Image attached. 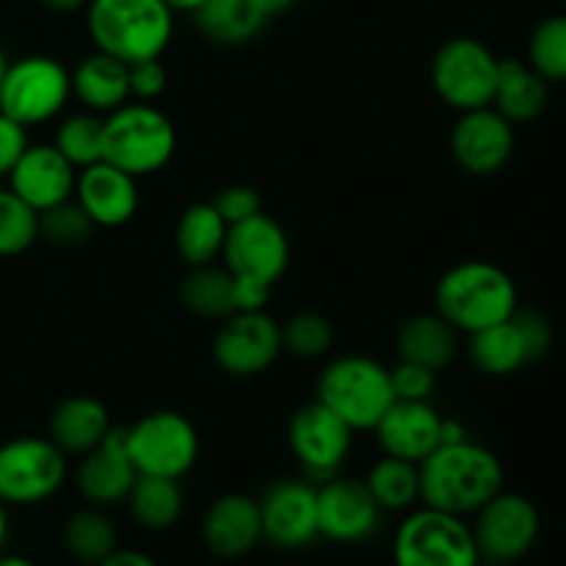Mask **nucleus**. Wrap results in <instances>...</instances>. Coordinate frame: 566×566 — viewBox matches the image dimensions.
<instances>
[{
	"label": "nucleus",
	"instance_id": "f257e3e1",
	"mask_svg": "<svg viewBox=\"0 0 566 566\" xmlns=\"http://www.w3.org/2000/svg\"><path fill=\"white\" fill-rule=\"evenodd\" d=\"M420 468V501L437 512L468 517L503 490V464L479 442H453L431 451Z\"/></svg>",
	"mask_w": 566,
	"mask_h": 566
},
{
	"label": "nucleus",
	"instance_id": "f03ea898",
	"mask_svg": "<svg viewBox=\"0 0 566 566\" xmlns=\"http://www.w3.org/2000/svg\"><path fill=\"white\" fill-rule=\"evenodd\" d=\"M86 25L94 48L125 64L160 59L175 31L164 0H88Z\"/></svg>",
	"mask_w": 566,
	"mask_h": 566
},
{
	"label": "nucleus",
	"instance_id": "7ed1b4c3",
	"mask_svg": "<svg viewBox=\"0 0 566 566\" xmlns=\"http://www.w3.org/2000/svg\"><path fill=\"white\" fill-rule=\"evenodd\" d=\"M434 304L437 313L453 329L473 335L517 313V287L497 265L486 260H468L440 276Z\"/></svg>",
	"mask_w": 566,
	"mask_h": 566
},
{
	"label": "nucleus",
	"instance_id": "20e7f679",
	"mask_svg": "<svg viewBox=\"0 0 566 566\" xmlns=\"http://www.w3.org/2000/svg\"><path fill=\"white\" fill-rule=\"evenodd\" d=\"M175 147V125L155 105L125 103L103 116V160L136 180L164 169Z\"/></svg>",
	"mask_w": 566,
	"mask_h": 566
},
{
	"label": "nucleus",
	"instance_id": "39448f33",
	"mask_svg": "<svg viewBox=\"0 0 566 566\" xmlns=\"http://www.w3.org/2000/svg\"><path fill=\"white\" fill-rule=\"evenodd\" d=\"M352 431H370L392 407L390 368L370 357H340L326 365L318 379V398Z\"/></svg>",
	"mask_w": 566,
	"mask_h": 566
},
{
	"label": "nucleus",
	"instance_id": "423d86ee",
	"mask_svg": "<svg viewBox=\"0 0 566 566\" xmlns=\"http://www.w3.org/2000/svg\"><path fill=\"white\" fill-rule=\"evenodd\" d=\"M479 545L464 517L429 506L409 514L392 539L396 566H479Z\"/></svg>",
	"mask_w": 566,
	"mask_h": 566
},
{
	"label": "nucleus",
	"instance_id": "0eeeda50",
	"mask_svg": "<svg viewBox=\"0 0 566 566\" xmlns=\"http://www.w3.org/2000/svg\"><path fill=\"white\" fill-rule=\"evenodd\" d=\"M72 97V75L50 55H25L6 66L0 81V114L22 127L42 125L64 111Z\"/></svg>",
	"mask_w": 566,
	"mask_h": 566
},
{
	"label": "nucleus",
	"instance_id": "6e6552de",
	"mask_svg": "<svg viewBox=\"0 0 566 566\" xmlns=\"http://www.w3.org/2000/svg\"><path fill=\"white\" fill-rule=\"evenodd\" d=\"M497 66L501 59H495L479 39H448L431 59V86L442 103L457 108L459 114L486 108L495 97Z\"/></svg>",
	"mask_w": 566,
	"mask_h": 566
},
{
	"label": "nucleus",
	"instance_id": "1a4fd4ad",
	"mask_svg": "<svg viewBox=\"0 0 566 566\" xmlns=\"http://www.w3.org/2000/svg\"><path fill=\"white\" fill-rule=\"evenodd\" d=\"M127 457L138 475L182 479L197 464L199 434L188 418L169 409L144 415L125 429Z\"/></svg>",
	"mask_w": 566,
	"mask_h": 566
},
{
	"label": "nucleus",
	"instance_id": "9d476101",
	"mask_svg": "<svg viewBox=\"0 0 566 566\" xmlns=\"http://www.w3.org/2000/svg\"><path fill=\"white\" fill-rule=\"evenodd\" d=\"M66 481V453L53 440L20 437L0 446V501L31 506L53 497Z\"/></svg>",
	"mask_w": 566,
	"mask_h": 566
},
{
	"label": "nucleus",
	"instance_id": "9b49d317",
	"mask_svg": "<svg viewBox=\"0 0 566 566\" xmlns=\"http://www.w3.org/2000/svg\"><path fill=\"white\" fill-rule=\"evenodd\" d=\"M539 512L528 497L501 490L475 512L473 536L481 558L503 564L520 562L539 539Z\"/></svg>",
	"mask_w": 566,
	"mask_h": 566
},
{
	"label": "nucleus",
	"instance_id": "f8f14e48",
	"mask_svg": "<svg viewBox=\"0 0 566 566\" xmlns=\"http://www.w3.org/2000/svg\"><path fill=\"white\" fill-rule=\"evenodd\" d=\"M221 258H224V269L235 280H252L274 287V282L287 269L291 243H287L285 230L271 216L258 213L227 230Z\"/></svg>",
	"mask_w": 566,
	"mask_h": 566
},
{
	"label": "nucleus",
	"instance_id": "ddd939ff",
	"mask_svg": "<svg viewBox=\"0 0 566 566\" xmlns=\"http://www.w3.org/2000/svg\"><path fill=\"white\" fill-rule=\"evenodd\" d=\"M282 354V329L265 310L232 313L213 337V359L230 376L265 374Z\"/></svg>",
	"mask_w": 566,
	"mask_h": 566
},
{
	"label": "nucleus",
	"instance_id": "4468645a",
	"mask_svg": "<svg viewBox=\"0 0 566 566\" xmlns=\"http://www.w3.org/2000/svg\"><path fill=\"white\" fill-rule=\"evenodd\" d=\"M352 437L354 431L321 401L296 409L287 429L293 457L315 481H326L340 473L343 462L352 453Z\"/></svg>",
	"mask_w": 566,
	"mask_h": 566
},
{
	"label": "nucleus",
	"instance_id": "2eb2a0df",
	"mask_svg": "<svg viewBox=\"0 0 566 566\" xmlns=\"http://www.w3.org/2000/svg\"><path fill=\"white\" fill-rule=\"evenodd\" d=\"M315 497H318V536H326L337 545H359L379 531L381 509L365 481L332 475L315 486Z\"/></svg>",
	"mask_w": 566,
	"mask_h": 566
},
{
	"label": "nucleus",
	"instance_id": "dca6fc26",
	"mask_svg": "<svg viewBox=\"0 0 566 566\" xmlns=\"http://www.w3.org/2000/svg\"><path fill=\"white\" fill-rule=\"evenodd\" d=\"M263 539L276 551H302L318 539V497L307 481H276L260 497Z\"/></svg>",
	"mask_w": 566,
	"mask_h": 566
},
{
	"label": "nucleus",
	"instance_id": "f3484780",
	"mask_svg": "<svg viewBox=\"0 0 566 566\" xmlns=\"http://www.w3.org/2000/svg\"><path fill=\"white\" fill-rule=\"evenodd\" d=\"M514 125L492 105L464 111L451 130V155L468 175L490 177L512 160Z\"/></svg>",
	"mask_w": 566,
	"mask_h": 566
},
{
	"label": "nucleus",
	"instance_id": "a211bd4d",
	"mask_svg": "<svg viewBox=\"0 0 566 566\" xmlns=\"http://www.w3.org/2000/svg\"><path fill=\"white\" fill-rule=\"evenodd\" d=\"M136 479L138 470L133 468L130 457H127L125 429H114V426L97 448L83 453L75 470L77 492L97 509L127 501Z\"/></svg>",
	"mask_w": 566,
	"mask_h": 566
},
{
	"label": "nucleus",
	"instance_id": "6ab92c4d",
	"mask_svg": "<svg viewBox=\"0 0 566 566\" xmlns=\"http://www.w3.org/2000/svg\"><path fill=\"white\" fill-rule=\"evenodd\" d=\"M75 180L77 169L53 144H33V147L28 144L22 158L9 171V188L36 213L72 199Z\"/></svg>",
	"mask_w": 566,
	"mask_h": 566
},
{
	"label": "nucleus",
	"instance_id": "aec40b11",
	"mask_svg": "<svg viewBox=\"0 0 566 566\" xmlns=\"http://www.w3.org/2000/svg\"><path fill=\"white\" fill-rule=\"evenodd\" d=\"M263 539V523H260V503L249 495L216 497L208 506L202 520V542L216 558L235 562L249 556Z\"/></svg>",
	"mask_w": 566,
	"mask_h": 566
},
{
	"label": "nucleus",
	"instance_id": "412c9836",
	"mask_svg": "<svg viewBox=\"0 0 566 566\" xmlns=\"http://www.w3.org/2000/svg\"><path fill=\"white\" fill-rule=\"evenodd\" d=\"M376 437L385 457L420 464L440 448L442 415L429 401H392V407L376 423Z\"/></svg>",
	"mask_w": 566,
	"mask_h": 566
},
{
	"label": "nucleus",
	"instance_id": "4be33fe9",
	"mask_svg": "<svg viewBox=\"0 0 566 566\" xmlns=\"http://www.w3.org/2000/svg\"><path fill=\"white\" fill-rule=\"evenodd\" d=\"M72 197L77 199V205L86 210L94 224L108 227V230L127 224L138 210L136 177L116 169L108 160H97L77 171Z\"/></svg>",
	"mask_w": 566,
	"mask_h": 566
},
{
	"label": "nucleus",
	"instance_id": "5701e85b",
	"mask_svg": "<svg viewBox=\"0 0 566 566\" xmlns=\"http://www.w3.org/2000/svg\"><path fill=\"white\" fill-rule=\"evenodd\" d=\"M72 75V97L81 99L92 114L108 116L111 111L130 103V75L125 61L108 53H92L83 59Z\"/></svg>",
	"mask_w": 566,
	"mask_h": 566
},
{
	"label": "nucleus",
	"instance_id": "b1692460",
	"mask_svg": "<svg viewBox=\"0 0 566 566\" xmlns=\"http://www.w3.org/2000/svg\"><path fill=\"white\" fill-rule=\"evenodd\" d=\"M547 103H551V88L534 66L517 59H501L492 108L503 119L512 125H525V122L539 119Z\"/></svg>",
	"mask_w": 566,
	"mask_h": 566
},
{
	"label": "nucleus",
	"instance_id": "393cba45",
	"mask_svg": "<svg viewBox=\"0 0 566 566\" xmlns=\"http://www.w3.org/2000/svg\"><path fill=\"white\" fill-rule=\"evenodd\" d=\"M111 431V415L105 403L92 396L64 398L50 415V440L64 453H88Z\"/></svg>",
	"mask_w": 566,
	"mask_h": 566
},
{
	"label": "nucleus",
	"instance_id": "a878e982",
	"mask_svg": "<svg viewBox=\"0 0 566 566\" xmlns=\"http://www.w3.org/2000/svg\"><path fill=\"white\" fill-rule=\"evenodd\" d=\"M269 11L260 0H205L193 20L202 36L210 42L224 44V48H238L260 36V31L269 22Z\"/></svg>",
	"mask_w": 566,
	"mask_h": 566
},
{
	"label": "nucleus",
	"instance_id": "bb28decb",
	"mask_svg": "<svg viewBox=\"0 0 566 566\" xmlns=\"http://www.w3.org/2000/svg\"><path fill=\"white\" fill-rule=\"evenodd\" d=\"M459 352V332L440 313H423L409 318L398 332V357L420 368L442 370Z\"/></svg>",
	"mask_w": 566,
	"mask_h": 566
},
{
	"label": "nucleus",
	"instance_id": "cd10ccee",
	"mask_svg": "<svg viewBox=\"0 0 566 566\" xmlns=\"http://www.w3.org/2000/svg\"><path fill=\"white\" fill-rule=\"evenodd\" d=\"M470 359L486 376H512L531 363L528 346L517 321L506 318L470 335Z\"/></svg>",
	"mask_w": 566,
	"mask_h": 566
},
{
	"label": "nucleus",
	"instance_id": "c85d7f7f",
	"mask_svg": "<svg viewBox=\"0 0 566 566\" xmlns=\"http://www.w3.org/2000/svg\"><path fill=\"white\" fill-rule=\"evenodd\" d=\"M230 227L224 224L216 208L210 202L191 205L186 213L180 216L175 230V247L177 254L186 260L188 265H205L213 263L224 249V238Z\"/></svg>",
	"mask_w": 566,
	"mask_h": 566
},
{
	"label": "nucleus",
	"instance_id": "c756f323",
	"mask_svg": "<svg viewBox=\"0 0 566 566\" xmlns=\"http://www.w3.org/2000/svg\"><path fill=\"white\" fill-rule=\"evenodd\" d=\"M180 296L186 310L208 321H224L235 313V287L232 274L213 263L193 265L191 274L182 280Z\"/></svg>",
	"mask_w": 566,
	"mask_h": 566
},
{
	"label": "nucleus",
	"instance_id": "7c9ffc66",
	"mask_svg": "<svg viewBox=\"0 0 566 566\" xmlns=\"http://www.w3.org/2000/svg\"><path fill=\"white\" fill-rule=\"evenodd\" d=\"M130 514L142 528L166 531L180 520L182 514V490L177 479H160V475H138L130 495Z\"/></svg>",
	"mask_w": 566,
	"mask_h": 566
},
{
	"label": "nucleus",
	"instance_id": "2f4dec72",
	"mask_svg": "<svg viewBox=\"0 0 566 566\" xmlns=\"http://www.w3.org/2000/svg\"><path fill=\"white\" fill-rule=\"evenodd\" d=\"M365 484L381 512H407L420 501V468L403 459H379L370 468Z\"/></svg>",
	"mask_w": 566,
	"mask_h": 566
},
{
	"label": "nucleus",
	"instance_id": "473e14b6",
	"mask_svg": "<svg viewBox=\"0 0 566 566\" xmlns=\"http://www.w3.org/2000/svg\"><path fill=\"white\" fill-rule=\"evenodd\" d=\"M64 545L75 562L97 566L116 551V528L97 506L81 509L66 520Z\"/></svg>",
	"mask_w": 566,
	"mask_h": 566
},
{
	"label": "nucleus",
	"instance_id": "72a5a7b5",
	"mask_svg": "<svg viewBox=\"0 0 566 566\" xmlns=\"http://www.w3.org/2000/svg\"><path fill=\"white\" fill-rule=\"evenodd\" d=\"M53 147L75 169H86V166L103 160V116L92 114V111L66 116L55 130Z\"/></svg>",
	"mask_w": 566,
	"mask_h": 566
},
{
	"label": "nucleus",
	"instance_id": "f704fd0d",
	"mask_svg": "<svg viewBox=\"0 0 566 566\" xmlns=\"http://www.w3.org/2000/svg\"><path fill=\"white\" fill-rule=\"evenodd\" d=\"M39 238V213L11 188H0V258H14Z\"/></svg>",
	"mask_w": 566,
	"mask_h": 566
},
{
	"label": "nucleus",
	"instance_id": "c9c22d12",
	"mask_svg": "<svg viewBox=\"0 0 566 566\" xmlns=\"http://www.w3.org/2000/svg\"><path fill=\"white\" fill-rule=\"evenodd\" d=\"M528 64L545 81H566V17L556 14L534 28L528 42Z\"/></svg>",
	"mask_w": 566,
	"mask_h": 566
},
{
	"label": "nucleus",
	"instance_id": "e433bc0d",
	"mask_svg": "<svg viewBox=\"0 0 566 566\" xmlns=\"http://www.w3.org/2000/svg\"><path fill=\"white\" fill-rule=\"evenodd\" d=\"M94 230L97 224L88 219L75 197L39 213V238L55 243V247H81L94 235Z\"/></svg>",
	"mask_w": 566,
	"mask_h": 566
},
{
	"label": "nucleus",
	"instance_id": "4c0bfd02",
	"mask_svg": "<svg viewBox=\"0 0 566 566\" xmlns=\"http://www.w3.org/2000/svg\"><path fill=\"white\" fill-rule=\"evenodd\" d=\"M282 329V352L293 354L298 359H318L335 343V329L329 318L318 313H298L291 321H285Z\"/></svg>",
	"mask_w": 566,
	"mask_h": 566
},
{
	"label": "nucleus",
	"instance_id": "58836bf2",
	"mask_svg": "<svg viewBox=\"0 0 566 566\" xmlns=\"http://www.w3.org/2000/svg\"><path fill=\"white\" fill-rule=\"evenodd\" d=\"M210 205H213L216 213L224 219L227 227L241 224V221L263 213V197H260V191L252 186H243V182L221 188V191L210 199Z\"/></svg>",
	"mask_w": 566,
	"mask_h": 566
},
{
	"label": "nucleus",
	"instance_id": "ea45409f",
	"mask_svg": "<svg viewBox=\"0 0 566 566\" xmlns=\"http://www.w3.org/2000/svg\"><path fill=\"white\" fill-rule=\"evenodd\" d=\"M392 392L398 401H431L437 387V374L429 368H420L415 363H398L390 370Z\"/></svg>",
	"mask_w": 566,
	"mask_h": 566
},
{
	"label": "nucleus",
	"instance_id": "a19ab883",
	"mask_svg": "<svg viewBox=\"0 0 566 566\" xmlns=\"http://www.w3.org/2000/svg\"><path fill=\"white\" fill-rule=\"evenodd\" d=\"M127 75H130V97H136L138 103H153L155 97L164 94L166 66L160 64V59L127 64Z\"/></svg>",
	"mask_w": 566,
	"mask_h": 566
},
{
	"label": "nucleus",
	"instance_id": "79ce46f5",
	"mask_svg": "<svg viewBox=\"0 0 566 566\" xmlns=\"http://www.w3.org/2000/svg\"><path fill=\"white\" fill-rule=\"evenodd\" d=\"M514 321H517L520 332H523V337H525V346H528L531 363L547 357V352L553 348L551 321H547L545 315L534 313V310H517V313H514Z\"/></svg>",
	"mask_w": 566,
	"mask_h": 566
},
{
	"label": "nucleus",
	"instance_id": "37998d69",
	"mask_svg": "<svg viewBox=\"0 0 566 566\" xmlns=\"http://www.w3.org/2000/svg\"><path fill=\"white\" fill-rule=\"evenodd\" d=\"M28 149V133L20 122H14L11 116L0 114V177H9V171L14 169L17 160L22 158V153Z\"/></svg>",
	"mask_w": 566,
	"mask_h": 566
},
{
	"label": "nucleus",
	"instance_id": "c03bdc74",
	"mask_svg": "<svg viewBox=\"0 0 566 566\" xmlns=\"http://www.w3.org/2000/svg\"><path fill=\"white\" fill-rule=\"evenodd\" d=\"M232 287H235V313H249V310H265V302L271 296L269 285H260L252 280H235L232 276Z\"/></svg>",
	"mask_w": 566,
	"mask_h": 566
},
{
	"label": "nucleus",
	"instance_id": "a18cd8bd",
	"mask_svg": "<svg viewBox=\"0 0 566 566\" xmlns=\"http://www.w3.org/2000/svg\"><path fill=\"white\" fill-rule=\"evenodd\" d=\"M97 566H158V564H155V558H149L147 553L142 551H114Z\"/></svg>",
	"mask_w": 566,
	"mask_h": 566
},
{
	"label": "nucleus",
	"instance_id": "49530a36",
	"mask_svg": "<svg viewBox=\"0 0 566 566\" xmlns=\"http://www.w3.org/2000/svg\"><path fill=\"white\" fill-rule=\"evenodd\" d=\"M468 440V429H464L459 420L442 418V431H440V446H453V442Z\"/></svg>",
	"mask_w": 566,
	"mask_h": 566
},
{
	"label": "nucleus",
	"instance_id": "de8ad7c7",
	"mask_svg": "<svg viewBox=\"0 0 566 566\" xmlns=\"http://www.w3.org/2000/svg\"><path fill=\"white\" fill-rule=\"evenodd\" d=\"M39 3L53 11H77L83 6H88V0H39Z\"/></svg>",
	"mask_w": 566,
	"mask_h": 566
},
{
	"label": "nucleus",
	"instance_id": "09e8293b",
	"mask_svg": "<svg viewBox=\"0 0 566 566\" xmlns=\"http://www.w3.org/2000/svg\"><path fill=\"white\" fill-rule=\"evenodd\" d=\"M164 3L169 6L171 11H191L193 14V11H197L205 0H164Z\"/></svg>",
	"mask_w": 566,
	"mask_h": 566
},
{
	"label": "nucleus",
	"instance_id": "8fccbe9b",
	"mask_svg": "<svg viewBox=\"0 0 566 566\" xmlns=\"http://www.w3.org/2000/svg\"><path fill=\"white\" fill-rule=\"evenodd\" d=\"M260 3H263L265 11H269V14L274 17V14H280V11L291 9V6L296 3V0H260Z\"/></svg>",
	"mask_w": 566,
	"mask_h": 566
},
{
	"label": "nucleus",
	"instance_id": "3c124183",
	"mask_svg": "<svg viewBox=\"0 0 566 566\" xmlns=\"http://www.w3.org/2000/svg\"><path fill=\"white\" fill-rule=\"evenodd\" d=\"M6 534H9V517H6V503L0 501V553H3Z\"/></svg>",
	"mask_w": 566,
	"mask_h": 566
},
{
	"label": "nucleus",
	"instance_id": "603ef678",
	"mask_svg": "<svg viewBox=\"0 0 566 566\" xmlns=\"http://www.w3.org/2000/svg\"><path fill=\"white\" fill-rule=\"evenodd\" d=\"M0 566H33V564L22 556H3V553H0Z\"/></svg>",
	"mask_w": 566,
	"mask_h": 566
},
{
	"label": "nucleus",
	"instance_id": "864d4df0",
	"mask_svg": "<svg viewBox=\"0 0 566 566\" xmlns=\"http://www.w3.org/2000/svg\"><path fill=\"white\" fill-rule=\"evenodd\" d=\"M6 55H3V50H0V81H3V75H6Z\"/></svg>",
	"mask_w": 566,
	"mask_h": 566
},
{
	"label": "nucleus",
	"instance_id": "5fc2aeb1",
	"mask_svg": "<svg viewBox=\"0 0 566 566\" xmlns=\"http://www.w3.org/2000/svg\"><path fill=\"white\" fill-rule=\"evenodd\" d=\"M479 566H514V564H503V562H486V558H481Z\"/></svg>",
	"mask_w": 566,
	"mask_h": 566
}]
</instances>
